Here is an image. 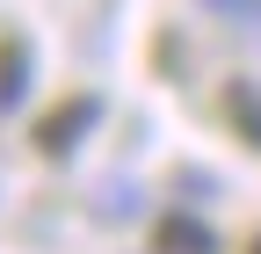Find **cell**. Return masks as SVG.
<instances>
[{
    "label": "cell",
    "instance_id": "obj_5",
    "mask_svg": "<svg viewBox=\"0 0 261 254\" xmlns=\"http://www.w3.org/2000/svg\"><path fill=\"white\" fill-rule=\"evenodd\" d=\"M225 8H247V0H225Z\"/></svg>",
    "mask_w": 261,
    "mask_h": 254
},
{
    "label": "cell",
    "instance_id": "obj_6",
    "mask_svg": "<svg viewBox=\"0 0 261 254\" xmlns=\"http://www.w3.org/2000/svg\"><path fill=\"white\" fill-rule=\"evenodd\" d=\"M247 254H261V240H254V247H247Z\"/></svg>",
    "mask_w": 261,
    "mask_h": 254
},
{
    "label": "cell",
    "instance_id": "obj_3",
    "mask_svg": "<svg viewBox=\"0 0 261 254\" xmlns=\"http://www.w3.org/2000/svg\"><path fill=\"white\" fill-rule=\"evenodd\" d=\"M29 94V44L15 37V44H0V109H15Z\"/></svg>",
    "mask_w": 261,
    "mask_h": 254
},
{
    "label": "cell",
    "instance_id": "obj_2",
    "mask_svg": "<svg viewBox=\"0 0 261 254\" xmlns=\"http://www.w3.org/2000/svg\"><path fill=\"white\" fill-rule=\"evenodd\" d=\"M152 254H218V233L203 225V218L174 211V218H160V225H152Z\"/></svg>",
    "mask_w": 261,
    "mask_h": 254
},
{
    "label": "cell",
    "instance_id": "obj_4",
    "mask_svg": "<svg viewBox=\"0 0 261 254\" xmlns=\"http://www.w3.org/2000/svg\"><path fill=\"white\" fill-rule=\"evenodd\" d=\"M225 109H232V123L247 131V145H261V94H254V87H232V102H225Z\"/></svg>",
    "mask_w": 261,
    "mask_h": 254
},
{
    "label": "cell",
    "instance_id": "obj_1",
    "mask_svg": "<svg viewBox=\"0 0 261 254\" xmlns=\"http://www.w3.org/2000/svg\"><path fill=\"white\" fill-rule=\"evenodd\" d=\"M94 116H102V102H94V94H73V102H58V109L37 123V153H44V160H65V153L87 138V123H94Z\"/></svg>",
    "mask_w": 261,
    "mask_h": 254
}]
</instances>
